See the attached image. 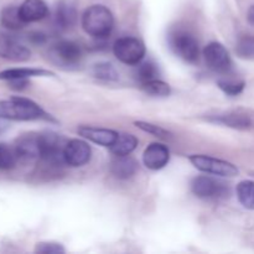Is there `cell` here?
Segmentation results:
<instances>
[{"label":"cell","instance_id":"cell-21","mask_svg":"<svg viewBox=\"0 0 254 254\" xmlns=\"http://www.w3.org/2000/svg\"><path fill=\"white\" fill-rule=\"evenodd\" d=\"M134 74H135V78L138 79L139 83L143 84L149 81H153V79H158L160 71H159V67L155 62L148 60V61H141L140 64H136Z\"/></svg>","mask_w":254,"mask_h":254},{"label":"cell","instance_id":"cell-9","mask_svg":"<svg viewBox=\"0 0 254 254\" xmlns=\"http://www.w3.org/2000/svg\"><path fill=\"white\" fill-rule=\"evenodd\" d=\"M206 64L216 73H227L232 67V60L227 49L220 42H210L203 49Z\"/></svg>","mask_w":254,"mask_h":254},{"label":"cell","instance_id":"cell-30","mask_svg":"<svg viewBox=\"0 0 254 254\" xmlns=\"http://www.w3.org/2000/svg\"><path fill=\"white\" fill-rule=\"evenodd\" d=\"M237 54L243 59H252L254 57V39L245 37L238 42Z\"/></svg>","mask_w":254,"mask_h":254},{"label":"cell","instance_id":"cell-28","mask_svg":"<svg viewBox=\"0 0 254 254\" xmlns=\"http://www.w3.org/2000/svg\"><path fill=\"white\" fill-rule=\"evenodd\" d=\"M134 124H135L136 128L141 129L143 131L151 134V135H154V136H158V138L168 139L171 136L170 131L166 130V129H164V128H161L160 126H156V124L148 123V122H141V121L135 122Z\"/></svg>","mask_w":254,"mask_h":254},{"label":"cell","instance_id":"cell-2","mask_svg":"<svg viewBox=\"0 0 254 254\" xmlns=\"http://www.w3.org/2000/svg\"><path fill=\"white\" fill-rule=\"evenodd\" d=\"M82 27L96 39H106L114 27L113 14L104 5H92L82 15Z\"/></svg>","mask_w":254,"mask_h":254},{"label":"cell","instance_id":"cell-1","mask_svg":"<svg viewBox=\"0 0 254 254\" xmlns=\"http://www.w3.org/2000/svg\"><path fill=\"white\" fill-rule=\"evenodd\" d=\"M0 119L4 121H39L51 117L34 101L21 97L0 101Z\"/></svg>","mask_w":254,"mask_h":254},{"label":"cell","instance_id":"cell-27","mask_svg":"<svg viewBox=\"0 0 254 254\" xmlns=\"http://www.w3.org/2000/svg\"><path fill=\"white\" fill-rule=\"evenodd\" d=\"M217 86L220 87L223 93L235 97L242 93L245 89V82L231 78H221L217 81Z\"/></svg>","mask_w":254,"mask_h":254},{"label":"cell","instance_id":"cell-23","mask_svg":"<svg viewBox=\"0 0 254 254\" xmlns=\"http://www.w3.org/2000/svg\"><path fill=\"white\" fill-rule=\"evenodd\" d=\"M1 24L2 26L9 30H20L24 27L25 22L21 19L19 12V7L6 6L1 11Z\"/></svg>","mask_w":254,"mask_h":254},{"label":"cell","instance_id":"cell-15","mask_svg":"<svg viewBox=\"0 0 254 254\" xmlns=\"http://www.w3.org/2000/svg\"><path fill=\"white\" fill-rule=\"evenodd\" d=\"M19 12L25 24H30L45 19L49 14V7L44 0H25L19 6Z\"/></svg>","mask_w":254,"mask_h":254},{"label":"cell","instance_id":"cell-13","mask_svg":"<svg viewBox=\"0 0 254 254\" xmlns=\"http://www.w3.org/2000/svg\"><path fill=\"white\" fill-rule=\"evenodd\" d=\"M170 161V150L160 143H151L144 150L143 163L150 170H160Z\"/></svg>","mask_w":254,"mask_h":254},{"label":"cell","instance_id":"cell-3","mask_svg":"<svg viewBox=\"0 0 254 254\" xmlns=\"http://www.w3.org/2000/svg\"><path fill=\"white\" fill-rule=\"evenodd\" d=\"M169 45L176 56L188 64H196L200 57L198 41L192 34L184 29L171 30L168 36Z\"/></svg>","mask_w":254,"mask_h":254},{"label":"cell","instance_id":"cell-7","mask_svg":"<svg viewBox=\"0 0 254 254\" xmlns=\"http://www.w3.org/2000/svg\"><path fill=\"white\" fill-rule=\"evenodd\" d=\"M191 191L202 200H222L230 196V188L225 183L210 176H197L193 179Z\"/></svg>","mask_w":254,"mask_h":254},{"label":"cell","instance_id":"cell-19","mask_svg":"<svg viewBox=\"0 0 254 254\" xmlns=\"http://www.w3.org/2000/svg\"><path fill=\"white\" fill-rule=\"evenodd\" d=\"M138 146V139L129 133H119L118 138L111 146L114 155H130Z\"/></svg>","mask_w":254,"mask_h":254},{"label":"cell","instance_id":"cell-17","mask_svg":"<svg viewBox=\"0 0 254 254\" xmlns=\"http://www.w3.org/2000/svg\"><path fill=\"white\" fill-rule=\"evenodd\" d=\"M208 122L216 124H222L225 127H230L233 129H248L252 127V121L248 116L241 113H223L211 116L207 118Z\"/></svg>","mask_w":254,"mask_h":254},{"label":"cell","instance_id":"cell-34","mask_svg":"<svg viewBox=\"0 0 254 254\" xmlns=\"http://www.w3.org/2000/svg\"><path fill=\"white\" fill-rule=\"evenodd\" d=\"M2 121H4V119H0V134H1L2 131L6 130V128H7V126Z\"/></svg>","mask_w":254,"mask_h":254},{"label":"cell","instance_id":"cell-12","mask_svg":"<svg viewBox=\"0 0 254 254\" xmlns=\"http://www.w3.org/2000/svg\"><path fill=\"white\" fill-rule=\"evenodd\" d=\"M15 151L21 160H35L40 159V134H22L15 140Z\"/></svg>","mask_w":254,"mask_h":254},{"label":"cell","instance_id":"cell-10","mask_svg":"<svg viewBox=\"0 0 254 254\" xmlns=\"http://www.w3.org/2000/svg\"><path fill=\"white\" fill-rule=\"evenodd\" d=\"M31 51L16 37L5 32H0V57L15 62L27 61Z\"/></svg>","mask_w":254,"mask_h":254},{"label":"cell","instance_id":"cell-6","mask_svg":"<svg viewBox=\"0 0 254 254\" xmlns=\"http://www.w3.org/2000/svg\"><path fill=\"white\" fill-rule=\"evenodd\" d=\"M189 160L197 170L211 175L223 176V178H233L238 175V169L235 164L222 159L213 158L208 155H190Z\"/></svg>","mask_w":254,"mask_h":254},{"label":"cell","instance_id":"cell-29","mask_svg":"<svg viewBox=\"0 0 254 254\" xmlns=\"http://www.w3.org/2000/svg\"><path fill=\"white\" fill-rule=\"evenodd\" d=\"M35 252L41 254H64L66 250L64 246L56 242H41L37 243Z\"/></svg>","mask_w":254,"mask_h":254},{"label":"cell","instance_id":"cell-16","mask_svg":"<svg viewBox=\"0 0 254 254\" xmlns=\"http://www.w3.org/2000/svg\"><path fill=\"white\" fill-rule=\"evenodd\" d=\"M111 170L117 179L127 180L136 173L138 163L130 155H114V159L112 160Z\"/></svg>","mask_w":254,"mask_h":254},{"label":"cell","instance_id":"cell-26","mask_svg":"<svg viewBox=\"0 0 254 254\" xmlns=\"http://www.w3.org/2000/svg\"><path fill=\"white\" fill-rule=\"evenodd\" d=\"M19 156L15 151L14 145L0 143V170H10L16 165Z\"/></svg>","mask_w":254,"mask_h":254},{"label":"cell","instance_id":"cell-14","mask_svg":"<svg viewBox=\"0 0 254 254\" xmlns=\"http://www.w3.org/2000/svg\"><path fill=\"white\" fill-rule=\"evenodd\" d=\"M77 133L84 139H88L92 143H96L102 146H108L111 148L114 141L118 138V131L112 130L106 128H97L91 126H81L77 129Z\"/></svg>","mask_w":254,"mask_h":254},{"label":"cell","instance_id":"cell-8","mask_svg":"<svg viewBox=\"0 0 254 254\" xmlns=\"http://www.w3.org/2000/svg\"><path fill=\"white\" fill-rule=\"evenodd\" d=\"M67 141L55 133L40 134V159L50 165L60 166L64 163V149Z\"/></svg>","mask_w":254,"mask_h":254},{"label":"cell","instance_id":"cell-33","mask_svg":"<svg viewBox=\"0 0 254 254\" xmlns=\"http://www.w3.org/2000/svg\"><path fill=\"white\" fill-rule=\"evenodd\" d=\"M248 21L251 22V24L254 25V5L252 7H251L250 10H248Z\"/></svg>","mask_w":254,"mask_h":254},{"label":"cell","instance_id":"cell-18","mask_svg":"<svg viewBox=\"0 0 254 254\" xmlns=\"http://www.w3.org/2000/svg\"><path fill=\"white\" fill-rule=\"evenodd\" d=\"M77 14L74 7L68 2L61 1L56 7V14H55V21L56 25L62 30H67L76 24Z\"/></svg>","mask_w":254,"mask_h":254},{"label":"cell","instance_id":"cell-22","mask_svg":"<svg viewBox=\"0 0 254 254\" xmlns=\"http://www.w3.org/2000/svg\"><path fill=\"white\" fill-rule=\"evenodd\" d=\"M237 197L243 207L254 210V181H241L237 185Z\"/></svg>","mask_w":254,"mask_h":254},{"label":"cell","instance_id":"cell-32","mask_svg":"<svg viewBox=\"0 0 254 254\" xmlns=\"http://www.w3.org/2000/svg\"><path fill=\"white\" fill-rule=\"evenodd\" d=\"M29 39L32 44H36V45H42L45 41H46V36H45L42 32H37V31L31 32Z\"/></svg>","mask_w":254,"mask_h":254},{"label":"cell","instance_id":"cell-4","mask_svg":"<svg viewBox=\"0 0 254 254\" xmlns=\"http://www.w3.org/2000/svg\"><path fill=\"white\" fill-rule=\"evenodd\" d=\"M49 57L55 64L64 68H73L81 64L83 51L78 44L69 40H62L52 45Z\"/></svg>","mask_w":254,"mask_h":254},{"label":"cell","instance_id":"cell-25","mask_svg":"<svg viewBox=\"0 0 254 254\" xmlns=\"http://www.w3.org/2000/svg\"><path fill=\"white\" fill-rule=\"evenodd\" d=\"M140 87L146 94L153 97H168L171 93L170 86L159 78L140 84Z\"/></svg>","mask_w":254,"mask_h":254},{"label":"cell","instance_id":"cell-5","mask_svg":"<svg viewBox=\"0 0 254 254\" xmlns=\"http://www.w3.org/2000/svg\"><path fill=\"white\" fill-rule=\"evenodd\" d=\"M113 52L114 56L123 64L136 66L144 60L146 50L143 42L139 39L126 36L121 37L114 42Z\"/></svg>","mask_w":254,"mask_h":254},{"label":"cell","instance_id":"cell-20","mask_svg":"<svg viewBox=\"0 0 254 254\" xmlns=\"http://www.w3.org/2000/svg\"><path fill=\"white\" fill-rule=\"evenodd\" d=\"M46 76H55V73L41 68H10L0 72V79H4V81L14 78H31V77Z\"/></svg>","mask_w":254,"mask_h":254},{"label":"cell","instance_id":"cell-11","mask_svg":"<svg viewBox=\"0 0 254 254\" xmlns=\"http://www.w3.org/2000/svg\"><path fill=\"white\" fill-rule=\"evenodd\" d=\"M92 150L91 146L81 139H72L68 140L64 149V164L72 168L83 166L91 160Z\"/></svg>","mask_w":254,"mask_h":254},{"label":"cell","instance_id":"cell-24","mask_svg":"<svg viewBox=\"0 0 254 254\" xmlns=\"http://www.w3.org/2000/svg\"><path fill=\"white\" fill-rule=\"evenodd\" d=\"M92 74L97 79L106 82L118 81L119 78V73L117 72V69L114 68L113 64H108V62H99V64H94L92 68Z\"/></svg>","mask_w":254,"mask_h":254},{"label":"cell","instance_id":"cell-31","mask_svg":"<svg viewBox=\"0 0 254 254\" xmlns=\"http://www.w3.org/2000/svg\"><path fill=\"white\" fill-rule=\"evenodd\" d=\"M7 82H9L10 88L14 89V91H22V89H25L30 84L29 78H14L9 79Z\"/></svg>","mask_w":254,"mask_h":254}]
</instances>
